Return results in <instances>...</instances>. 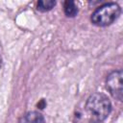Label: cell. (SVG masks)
<instances>
[{
  "label": "cell",
  "mask_w": 123,
  "mask_h": 123,
  "mask_svg": "<svg viewBox=\"0 0 123 123\" xmlns=\"http://www.w3.org/2000/svg\"><path fill=\"white\" fill-rule=\"evenodd\" d=\"M121 13V9L116 3H106L98 7L91 14V22L100 27L113 23Z\"/></svg>",
  "instance_id": "7a4b0ae2"
},
{
  "label": "cell",
  "mask_w": 123,
  "mask_h": 123,
  "mask_svg": "<svg viewBox=\"0 0 123 123\" xmlns=\"http://www.w3.org/2000/svg\"><path fill=\"white\" fill-rule=\"evenodd\" d=\"M22 123H44V117L38 111H30L23 117Z\"/></svg>",
  "instance_id": "277c9868"
},
{
  "label": "cell",
  "mask_w": 123,
  "mask_h": 123,
  "mask_svg": "<svg viewBox=\"0 0 123 123\" xmlns=\"http://www.w3.org/2000/svg\"><path fill=\"white\" fill-rule=\"evenodd\" d=\"M0 66H1V58H0Z\"/></svg>",
  "instance_id": "52a82bcc"
},
{
  "label": "cell",
  "mask_w": 123,
  "mask_h": 123,
  "mask_svg": "<svg viewBox=\"0 0 123 123\" xmlns=\"http://www.w3.org/2000/svg\"><path fill=\"white\" fill-rule=\"evenodd\" d=\"M63 11H64V13L68 17H74L78 13L77 6H76L75 2L71 1V0H67L63 3Z\"/></svg>",
  "instance_id": "5b68a950"
},
{
  "label": "cell",
  "mask_w": 123,
  "mask_h": 123,
  "mask_svg": "<svg viewBox=\"0 0 123 123\" xmlns=\"http://www.w3.org/2000/svg\"><path fill=\"white\" fill-rule=\"evenodd\" d=\"M106 86L110 93L119 101H122V71L116 70L111 72L106 81Z\"/></svg>",
  "instance_id": "3957f363"
},
{
  "label": "cell",
  "mask_w": 123,
  "mask_h": 123,
  "mask_svg": "<svg viewBox=\"0 0 123 123\" xmlns=\"http://www.w3.org/2000/svg\"><path fill=\"white\" fill-rule=\"evenodd\" d=\"M56 5V1L54 0H40L37 2V9L40 12H48L54 8Z\"/></svg>",
  "instance_id": "8992f818"
},
{
  "label": "cell",
  "mask_w": 123,
  "mask_h": 123,
  "mask_svg": "<svg viewBox=\"0 0 123 123\" xmlns=\"http://www.w3.org/2000/svg\"><path fill=\"white\" fill-rule=\"evenodd\" d=\"M86 111L90 123H101L111 113V104L105 94L96 92L87 98Z\"/></svg>",
  "instance_id": "6da1fadb"
}]
</instances>
